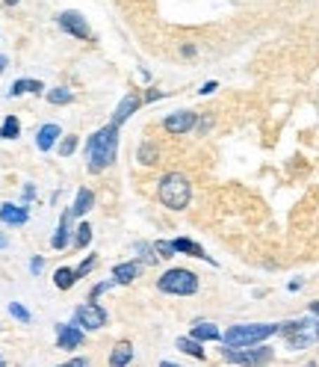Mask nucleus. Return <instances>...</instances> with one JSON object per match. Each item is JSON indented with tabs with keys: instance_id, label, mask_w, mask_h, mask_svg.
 Returning a JSON list of instances; mask_svg holds the SVG:
<instances>
[{
	"instance_id": "obj_25",
	"label": "nucleus",
	"mask_w": 319,
	"mask_h": 367,
	"mask_svg": "<svg viewBox=\"0 0 319 367\" xmlns=\"http://www.w3.org/2000/svg\"><path fill=\"white\" fill-rule=\"evenodd\" d=\"M92 237H95L92 225H89V222H80L77 228H74V237H71V243H74V249H89Z\"/></svg>"
},
{
	"instance_id": "obj_18",
	"label": "nucleus",
	"mask_w": 319,
	"mask_h": 367,
	"mask_svg": "<svg viewBox=\"0 0 319 367\" xmlns=\"http://www.w3.org/2000/svg\"><path fill=\"white\" fill-rule=\"evenodd\" d=\"M160 154H163V148H160L154 139H142L139 148H136V160H139V166H157L160 160H163Z\"/></svg>"
},
{
	"instance_id": "obj_1",
	"label": "nucleus",
	"mask_w": 319,
	"mask_h": 367,
	"mask_svg": "<svg viewBox=\"0 0 319 367\" xmlns=\"http://www.w3.org/2000/svg\"><path fill=\"white\" fill-rule=\"evenodd\" d=\"M115 154H119V128L112 122L86 139V166H89L92 175H100L104 169H110Z\"/></svg>"
},
{
	"instance_id": "obj_19",
	"label": "nucleus",
	"mask_w": 319,
	"mask_h": 367,
	"mask_svg": "<svg viewBox=\"0 0 319 367\" xmlns=\"http://www.w3.org/2000/svg\"><path fill=\"white\" fill-rule=\"evenodd\" d=\"M41 92H45V83L36 80V77H18V80L9 86V98H18V95H41Z\"/></svg>"
},
{
	"instance_id": "obj_45",
	"label": "nucleus",
	"mask_w": 319,
	"mask_h": 367,
	"mask_svg": "<svg viewBox=\"0 0 319 367\" xmlns=\"http://www.w3.org/2000/svg\"><path fill=\"white\" fill-rule=\"evenodd\" d=\"M0 364H4V356H0Z\"/></svg>"
},
{
	"instance_id": "obj_32",
	"label": "nucleus",
	"mask_w": 319,
	"mask_h": 367,
	"mask_svg": "<svg viewBox=\"0 0 319 367\" xmlns=\"http://www.w3.org/2000/svg\"><path fill=\"white\" fill-rule=\"evenodd\" d=\"M77 151V136L74 134H68L63 143H60V157H71V154Z\"/></svg>"
},
{
	"instance_id": "obj_38",
	"label": "nucleus",
	"mask_w": 319,
	"mask_h": 367,
	"mask_svg": "<svg viewBox=\"0 0 319 367\" xmlns=\"http://www.w3.org/2000/svg\"><path fill=\"white\" fill-rule=\"evenodd\" d=\"M36 199V187H33V184H24V195H21V202L24 205H30Z\"/></svg>"
},
{
	"instance_id": "obj_26",
	"label": "nucleus",
	"mask_w": 319,
	"mask_h": 367,
	"mask_svg": "<svg viewBox=\"0 0 319 367\" xmlns=\"http://www.w3.org/2000/svg\"><path fill=\"white\" fill-rule=\"evenodd\" d=\"M45 98H48V104H53V107H65V104L74 101V95H71V89H65V86H53V89H48Z\"/></svg>"
},
{
	"instance_id": "obj_23",
	"label": "nucleus",
	"mask_w": 319,
	"mask_h": 367,
	"mask_svg": "<svg viewBox=\"0 0 319 367\" xmlns=\"http://www.w3.org/2000/svg\"><path fill=\"white\" fill-rule=\"evenodd\" d=\"M77 281H80V278H77L74 266H60V270L53 273V285L60 288V290H71V288L77 285Z\"/></svg>"
},
{
	"instance_id": "obj_17",
	"label": "nucleus",
	"mask_w": 319,
	"mask_h": 367,
	"mask_svg": "<svg viewBox=\"0 0 319 367\" xmlns=\"http://www.w3.org/2000/svg\"><path fill=\"white\" fill-rule=\"evenodd\" d=\"M313 323H316V320H313ZM284 341H287V349L299 352V349H308V347H313V344L319 341V335H316V329H313V326H308V329H299L296 335H287Z\"/></svg>"
},
{
	"instance_id": "obj_42",
	"label": "nucleus",
	"mask_w": 319,
	"mask_h": 367,
	"mask_svg": "<svg viewBox=\"0 0 319 367\" xmlns=\"http://www.w3.org/2000/svg\"><path fill=\"white\" fill-rule=\"evenodd\" d=\"M6 65H9V60H6L4 53H0V72H6Z\"/></svg>"
},
{
	"instance_id": "obj_2",
	"label": "nucleus",
	"mask_w": 319,
	"mask_h": 367,
	"mask_svg": "<svg viewBox=\"0 0 319 367\" xmlns=\"http://www.w3.org/2000/svg\"><path fill=\"white\" fill-rule=\"evenodd\" d=\"M157 199H160V205H163L166 210H175V214H181V210H186V207H190V202H193V181L186 178L183 172L160 175V181H157Z\"/></svg>"
},
{
	"instance_id": "obj_34",
	"label": "nucleus",
	"mask_w": 319,
	"mask_h": 367,
	"mask_svg": "<svg viewBox=\"0 0 319 367\" xmlns=\"http://www.w3.org/2000/svg\"><path fill=\"white\" fill-rule=\"evenodd\" d=\"M216 89H219V80H207V83H201V86H198V95L207 98V95H213Z\"/></svg>"
},
{
	"instance_id": "obj_30",
	"label": "nucleus",
	"mask_w": 319,
	"mask_h": 367,
	"mask_svg": "<svg viewBox=\"0 0 319 367\" xmlns=\"http://www.w3.org/2000/svg\"><path fill=\"white\" fill-rule=\"evenodd\" d=\"M95 264H98V255H86V258L74 266V270H77V278H86V276H89V273L95 270Z\"/></svg>"
},
{
	"instance_id": "obj_24",
	"label": "nucleus",
	"mask_w": 319,
	"mask_h": 367,
	"mask_svg": "<svg viewBox=\"0 0 319 367\" xmlns=\"http://www.w3.org/2000/svg\"><path fill=\"white\" fill-rule=\"evenodd\" d=\"M136 258L145 264V266H157L160 264V255H157V249L154 243H148V240H136Z\"/></svg>"
},
{
	"instance_id": "obj_21",
	"label": "nucleus",
	"mask_w": 319,
	"mask_h": 367,
	"mask_svg": "<svg viewBox=\"0 0 319 367\" xmlns=\"http://www.w3.org/2000/svg\"><path fill=\"white\" fill-rule=\"evenodd\" d=\"M130 361H134V344H130V341L115 344L112 352H110V359H107L110 367H127Z\"/></svg>"
},
{
	"instance_id": "obj_29",
	"label": "nucleus",
	"mask_w": 319,
	"mask_h": 367,
	"mask_svg": "<svg viewBox=\"0 0 319 367\" xmlns=\"http://www.w3.org/2000/svg\"><path fill=\"white\" fill-rule=\"evenodd\" d=\"M154 249H157L160 261H171V258L178 255V252H175V246H171V240H154Z\"/></svg>"
},
{
	"instance_id": "obj_40",
	"label": "nucleus",
	"mask_w": 319,
	"mask_h": 367,
	"mask_svg": "<svg viewBox=\"0 0 319 367\" xmlns=\"http://www.w3.org/2000/svg\"><path fill=\"white\" fill-rule=\"evenodd\" d=\"M68 364H71V367H86V364H89V359H83V356H80V359H71Z\"/></svg>"
},
{
	"instance_id": "obj_27",
	"label": "nucleus",
	"mask_w": 319,
	"mask_h": 367,
	"mask_svg": "<svg viewBox=\"0 0 319 367\" xmlns=\"http://www.w3.org/2000/svg\"><path fill=\"white\" fill-rule=\"evenodd\" d=\"M21 136V122L18 116H6L4 124H0V139H18Z\"/></svg>"
},
{
	"instance_id": "obj_35",
	"label": "nucleus",
	"mask_w": 319,
	"mask_h": 367,
	"mask_svg": "<svg viewBox=\"0 0 319 367\" xmlns=\"http://www.w3.org/2000/svg\"><path fill=\"white\" fill-rule=\"evenodd\" d=\"M160 98H163V92L154 89V86H148V89H145V95H142V101H145V104H154V101H160Z\"/></svg>"
},
{
	"instance_id": "obj_9",
	"label": "nucleus",
	"mask_w": 319,
	"mask_h": 367,
	"mask_svg": "<svg viewBox=\"0 0 319 367\" xmlns=\"http://www.w3.org/2000/svg\"><path fill=\"white\" fill-rule=\"evenodd\" d=\"M86 341V329L77 323H56V347L60 349H77Z\"/></svg>"
},
{
	"instance_id": "obj_4",
	"label": "nucleus",
	"mask_w": 319,
	"mask_h": 367,
	"mask_svg": "<svg viewBox=\"0 0 319 367\" xmlns=\"http://www.w3.org/2000/svg\"><path fill=\"white\" fill-rule=\"evenodd\" d=\"M201 288V278L195 270H186V266H169L166 273H160L157 278V290L169 293V296H195Z\"/></svg>"
},
{
	"instance_id": "obj_5",
	"label": "nucleus",
	"mask_w": 319,
	"mask_h": 367,
	"mask_svg": "<svg viewBox=\"0 0 319 367\" xmlns=\"http://www.w3.org/2000/svg\"><path fill=\"white\" fill-rule=\"evenodd\" d=\"M222 359L228 364H242V367H257V364H269L275 359V349L263 344H254V347H222Z\"/></svg>"
},
{
	"instance_id": "obj_37",
	"label": "nucleus",
	"mask_w": 319,
	"mask_h": 367,
	"mask_svg": "<svg viewBox=\"0 0 319 367\" xmlns=\"http://www.w3.org/2000/svg\"><path fill=\"white\" fill-rule=\"evenodd\" d=\"M41 270H45V258H39V255L30 258V273H33V276H41Z\"/></svg>"
},
{
	"instance_id": "obj_39",
	"label": "nucleus",
	"mask_w": 319,
	"mask_h": 367,
	"mask_svg": "<svg viewBox=\"0 0 319 367\" xmlns=\"http://www.w3.org/2000/svg\"><path fill=\"white\" fill-rule=\"evenodd\" d=\"M195 53H198V48L193 45V41H186V45H181V56H183V60H193Z\"/></svg>"
},
{
	"instance_id": "obj_7",
	"label": "nucleus",
	"mask_w": 319,
	"mask_h": 367,
	"mask_svg": "<svg viewBox=\"0 0 319 367\" xmlns=\"http://www.w3.org/2000/svg\"><path fill=\"white\" fill-rule=\"evenodd\" d=\"M56 27H60V30H65L71 39H77V41H92V39H95L89 21H86L77 9L60 12V15H56Z\"/></svg>"
},
{
	"instance_id": "obj_10",
	"label": "nucleus",
	"mask_w": 319,
	"mask_h": 367,
	"mask_svg": "<svg viewBox=\"0 0 319 367\" xmlns=\"http://www.w3.org/2000/svg\"><path fill=\"white\" fill-rule=\"evenodd\" d=\"M0 222L9 225V228H24L30 222V207L24 202L21 205H12V202H4L0 205Z\"/></svg>"
},
{
	"instance_id": "obj_3",
	"label": "nucleus",
	"mask_w": 319,
	"mask_h": 367,
	"mask_svg": "<svg viewBox=\"0 0 319 367\" xmlns=\"http://www.w3.org/2000/svg\"><path fill=\"white\" fill-rule=\"evenodd\" d=\"M278 335V323H237L222 332V344L228 347H254Z\"/></svg>"
},
{
	"instance_id": "obj_31",
	"label": "nucleus",
	"mask_w": 319,
	"mask_h": 367,
	"mask_svg": "<svg viewBox=\"0 0 319 367\" xmlns=\"http://www.w3.org/2000/svg\"><path fill=\"white\" fill-rule=\"evenodd\" d=\"M9 314H12V317H15L18 323H30V320H33V314H30V311H27V308H24L21 302H9Z\"/></svg>"
},
{
	"instance_id": "obj_8",
	"label": "nucleus",
	"mask_w": 319,
	"mask_h": 367,
	"mask_svg": "<svg viewBox=\"0 0 319 367\" xmlns=\"http://www.w3.org/2000/svg\"><path fill=\"white\" fill-rule=\"evenodd\" d=\"M195 122H198V112L195 110H175L163 119V131L169 136H183V134H193L195 131Z\"/></svg>"
},
{
	"instance_id": "obj_20",
	"label": "nucleus",
	"mask_w": 319,
	"mask_h": 367,
	"mask_svg": "<svg viewBox=\"0 0 319 367\" xmlns=\"http://www.w3.org/2000/svg\"><path fill=\"white\" fill-rule=\"evenodd\" d=\"M183 356H193L195 361H204L207 359V349H204V344L198 341V337H193V335H186V337H178V344H175Z\"/></svg>"
},
{
	"instance_id": "obj_14",
	"label": "nucleus",
	"mask_w": 319,
	"mask_h": 367,
	"mask_svg": "<svg viewBox=\"0 0 319 367\" xmlns=\"http://www.w3.org/2000/svg\"><path fill=\"white\" fill-rule=\"evenodd\" d=\"M171 246H175V252L178 255H190V258H198V261H207V264H213L216 266V261L204 252V246L201 243H195V240H190V237H175L171 240Z\"/></svg>"
},
{
	"instance_id": "obj_41",
	"label": "nucleus",
	"mask_w": 319,
	"mask_h": 367,
	"mask_svg": "<svg viewBox=\"0 0 319 367\" xmlns=\"http://www.w3.org/2000/svg\"><path fill=\"white\" fill-rule=\"evenodd\" d=\"M6 246H9V237H6V234H4V231H0V252H4V249H6Z\"/></svg>"
},
{
	"instance_id": "obj_13",
	"label": "nucleus",
	"mask_w": 319,
	"mask_h": 367,
	"mask_svg": "<svg viewBox=\"0 0 319 367\" xmlns=\"http://www.w3.org/2000/svg\"><path fill=\"white\" fill-rule=\"evenodd\" d=\"M71 219H74L71 207L60 214V225H56V231H53V237H51V246H53L56 252H63V249L71 246V231H74V228H71Z\"/></svg>"
},
{
	"instance_id": "obj_28",
	"label": "nucleus",
	"mask_w": 319,
	"mask_h": 367,
	"mask_svg": "<svg viewBox=\"0 0 319 367\" xmlns=\"http://www.w3.org/2000/svg\"><path fill=\"white\" fill-rule=\"evenodd\" d=\"M213 124H216V119L210 116V112H198V122H195V136H207L210 131H213Z\"/></svg>"
},
{
	"instance_id": "obj_36",
	"label": "nucleus",
	"mask_w": 319,
	"mask_h": 367,
	"mask_svg": "<svg viewBox=\"0 0 319 367\" xmlns=\"http://www.w3.org/2000/svg\"><path fill=\"white\" fill-rule=\"evenodd\" d=\"M301 288H304V276H293V278L287 281V290H289V293H299Z\"/></svg>"
},
{
	"instance_id": "obj_11",
	"label": "nucleus",
	"mask_w": 319,
	"mask_h": 367,
	"mask_svg": "<svg viewBox=\"0 0 319 367\" xmlns=\"http://www.w3.org/2000/svg\"><path fill=\"white\" fill-rule=\"evenodd\" d=\"M142 104H145V101H142V95H136V92L124 95L122 101H119V107L112 110V119H110V122L115 124V128H122V124H124V122H127L130 116H134V112H136V110H139Z\"/></svg>"
},
{
	"instance_id": "obj_43",
	"label": "nucleus",
	"mask_w": 319,
	"mask_h": 367,
	"mask_svg": "<svg viewBox=\"0 0 319 367\" xmlns=\"http://www.w3.org/2000/svg\"><path fill=\"white\" fill-rule=\"evenodd\" d=\"M308 311H311V314H316V317H319V302H311V308H308Z\"/></svg>"
},
{
	"instance_id": "obj_22",
	"label": "nucleus",
	"mask_w": 319,
	"mask_h": 367,
	"mask_svg": "<svg viewBox=\"0 0 319 367\" xmlns=\"http://www.w3.org/2000/svg\"><path fill=\"white\" fill-rule=\"evenodd\" d=\"M92 205H95V193H92L89 187H80L77 195H74V205H71V214H74V217L80 219V217L89 214Z\"/></svg>"
},
{
	"instance_id": "obj_44",
	"label": "nucleus",
	"mask_w": 319,
	"mask_h": 367,
	"mask_svg": "<svg viewBox=\"0 0 319 367\" xmlns=\"http://www.w3.org/2000/svg\"><path fill=\"white\" fill-rule=\"evenodd\" d=\"M4 4H6V6H15V4H18V0H4Z\"/></svg>"
},
{
	"instance_id": "obj_33",
	"label": "nucleus",
	"mask_w": 319,
	"mask_h": 367,
	"mask_svg": "<svg viewBox=\"0 0 319 367\" xmlns=\"http://www.w3.org/2000/svg\"><path fill=\"white\" fill-rule=\"evenodd\" d=\"M112 285H115L112 278H107V281H98V285L92 288V293H89V300H100V296H104L107 290H112Z\"/></svg>"
},
{
	"instance_id": "obj_15",
	"label": "nucleus",
	"mask_w": 319,
	"mask_h": 367,
	"mask_svg": "<svg viewBox=\"0 0 319 367\" xmlns=\"http://www.w3.org/2000/svg\"><path fill=\"white\" fill-rule=\"evenodd\" d=\"M60 139H63V128L56 122H48V124H41V128L36 131V148L39 151H51Z\"/></svg>"
},
{
	"instance_id": "obj_12",
	"label": "nucleus",
	"mask_w": 319,
	"mask_h": 367,
	"mask_svg": "<svg viewBox=\"0 0 319 367\" xmlns=\"http://www.w3.org/2000/svg\"><path fill=\"white\" fill-rule=\"evenodd\" d=\"M142 261L136 258V261H122V264H115L112 266V273H110V278L115 281V285H134V281L142 276Z\"/></svg>"
},
{
	"instance_id": "obj_16",
	"label": "nucleus",
	"mask_w": 319,
	"mask_h": 367,
	"mask_svg": "<svg viewBox=\"0 0 319 367\" xmlns=\"http://www.w3.org/2000/svg\"><path fill=\"white\" fill-rule=\"evenodd\" d=\"M190 335L198 337L201 344H216V341H222V329L216 326V323H210V320H193Z\"/></svg>"
},
{
	"instance_id": "obj_6",
	"label": "nucleus",
	"mask_w": 319,
	"mask_h": 367,
	"mask_svg": "<svg viewBox=\"0 0 319 367\" xmlns=\"http://www.w3.org/2000/svg\"><path fill=\"white\" fill-rule=\"evenodd\" d=\"M74 323L86 332H100L110 323V314L98 300H89V302H83V305L74 308Z\"/></svg>"
}]
</instances>
